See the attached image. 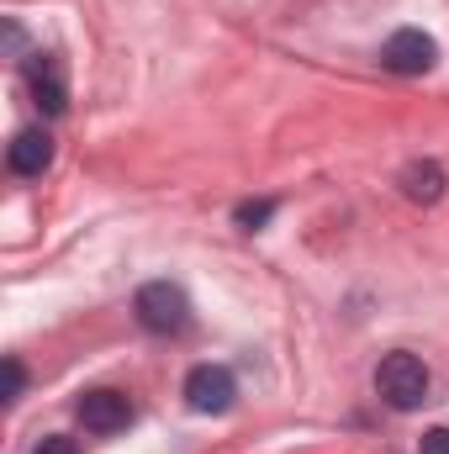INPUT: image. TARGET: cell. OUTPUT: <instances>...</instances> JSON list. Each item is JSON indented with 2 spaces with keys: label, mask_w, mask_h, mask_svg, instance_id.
I'll return each mask as SVG.
<instances>
[{
  "label": "cell",
  "mask_w": 449,
  "mask_h": 454,
  "mask_svg": "<svg viewBox=\"0 0 449 454\" xmlns=\"http://www.w3.org/2000/svg\"><path fill=\"white\" fill-rule=\"evenodd\" d=\"M418 454H449V428H429L418 439Z\"/></svg>",
  "instance_id": "cell-11"
},
{
  "label": "cell",
  "mask_w": 449,
  "mask_h": 454,
  "mask_svg": "<svg viewBox=\"0 0 449 454\" xmlns=\"http://www.w3.org/2000/svg\"><path fill=\"white\" fill-rule=\"evenodd\" d=\"M75 412H80V423H85L91 434H116V428L132 423V402H127L122 391H112V386L85 391V396L75 402Z\"/></svg>",
  "instance_id": "cell-6"
},
{
  "label": "cell",
  "mask_w": 449,
  "mask_h": 454,
  "mask_svg": "<svg viewBox=\"0 0 449 454\" xmlns=\"http://www.w3.org/2000/svg\"><path fill=\"white\" fill-rule=\"evenodd\" d=\"M270 217H275V201H270V196H264V201H243V207L232 212V223L243 227V232H259Z\"/></svg>",
  "instance_id": "cell-9"
},
{
  "label": "cell",
  "mask_w": 449,
  "mask_h": 454,
  "mask_svg": "<svg viewBox=\"0 0 449 454\" xmlns=\"http://www.w3.org/2000/svg\"><path fill=\"white\" fill-rule=\"evenodd\" d=\"M5 164H11L16 175H43V169L53 164V137H48L43 127L16 132V137H11V148H5Z\"/></svg>",
  "instance_id": "cell-7"
},
{
  "label": "cell",
  "mask_w": 449,
  "mask_h": 454,
  "mask_svg": "<svg viewBox=\"0 0 449 454\" xmlns=\"http://www.w3.org/2000/svg\"><path fill=\"white\" fill-rule=\"evenodd\" d=\"M232 402H238V380H232L227 364H196V370L185 375V407H191V412L217 418Z\"/></svg>",
  "instance_id": "cell-3"
},
{
  "label": "cell",
  "mask_w": 449,
  "mask_h": 454,
  "mask_svg": "<svg viewBox=\"0 0 449 454\" xmlns=\"http://www.w3.org/2000/svg\"><path fill=\"white\" fill-rule=\"evenodd\" d=\"M132 312H138V323H143L148 333H185V328H191V296H185L175 280H148V286L138 291Z\"/></svg>",
  "instance_id": "cell-2"
},
{
  "label": "cell",
  "mask_w": 449,
  "mask_h": 454,
  "mask_svg": "<svg viewBox=\"0 0 449 454\" xmlns=\"http://www.w3.org/2000/svg\"><path fill=\"white\" fill-rule=\"evenodd\" d=\"M381 64H386L391 74H429V69L439 64V43H434L423 27H402V32L386 37Z\"/></svg>",
  "instance_id": "cell-4"
},
{
  "label": "cell",
  "mask_w": 449,
  "mask_h": 454,
  "mask_svg": "<svg viewBox=\"0 0 449 454\" xmlns=\"http://www.w3.org/2000/svg\"><path fill=\"white\" fill-rule=\"evenodd\" d=\"M32 454H80V444H75L69 434H48V439H37Z\"/></svg>",
  "instance_id": "cell-10"
},
{
  "label": "cell",
  "mask_w": 449,
  "mask_h": 454,
  "mask_svg": "<svg viewBox=\"0 0 449 454\" xmlns=\"http://www.w3.org/2000/svg\"><path fill=\"white\" fill-rule=\"evenodd\" d=\"M429 386H434L429 380V364L418 354H407V348H397V354H386L375 364V391H381V402L391 412H418L429 402Z\"/></svg>",
  "instance_id": "cell-1"
},
{
  "label": "cell",
  "mask_w": 449,
  "mask_h": 454,
  "mask_svg": "<svg viewBox=\"0 0 449 454\" xmlns=\"http://www.w3.org/2000/svg\"><path fill=\"white\" fill-rule=\"evenodd\" d=\"M27 85H32V101L43 116H64L69 112V85H64V64L53 53H32L27 59Z\"/></svg>",
  "instance_id": "cell-5"
},
{
  "label": "cell",
  "mask_w": 449,
  "mask_h": 454,
  "mask_svg": "<svg viewBox=\"0 0 449 454\" xmlns=\"http://www.w3.org/2000/svg\"><path fill=\"white\" fill-rule=\"evenodd\" d=\"M445 169L434 164V159H413L407 169H402V196L407 201H418V207H434L439 196H445Z\"/></svg>",
  "instance_id": "cell-8"
},
{
  "label": "cell",
  "mask_w": 449,
  "mask_h": 454,
  "mask_svg": "<svg viewBox=\"0 0 449 454\" xmlns=\"http://www.w3.org/2000/svg\"><path fill=\"white\" fill-rule=\"evenodd\" d=\"M21 380H27V375H21V364H16V359H5V402H16V396H21Z\"/></svg>",
  "instance_id": "cell-12"
}]
</instances>
